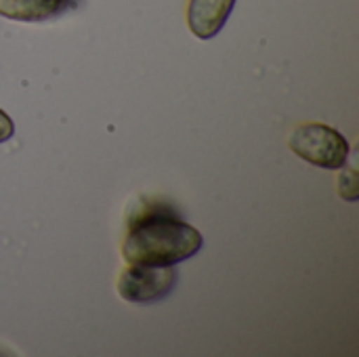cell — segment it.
<instances>
[{
	"mask_svg": "<svg viewBox=\"0 0 359 357\" xmlns=\"http://www.w3.org/2000/svg\"><path fill=\"white\" fill-rule=\"evenodd\" d=\"M177 286L175 265H130L120 274L118 295L137 305L164 301Z\"/></svg>",
	"mask_w": 359,
	"mask_h": 357,
	"instance_id": "cell-3",
	"label": "cell"
},
{
	"mask_svg": "<svg viewBox=\"0 0 359 357\" xmlns=\"http://www.w3.org/2000/svg\"><path fill=\"white\" fill-rule=\"evenodd\" d=\"M236 0H189L187 4V25L202 38H215L227 23Z\"/></svg>",
	"mask_w": 359,
	"mask_h": 357,
	"instance_id": "cell-4",
	"label": "cell"
},
{
	"mask_svg": "<svg viewBox=\"0 0 359 357\" xmlns=\"http://www.w3.org/2000/svg\"><path fill=\"white\" fill-rule=\"evenodd\" d=\"M78 0H0V15L13 21H50L76 6Z\"/></svg>",
	"mask_w": 359,
	"mask_h": 357,
	"instance_id": "cell-5",
	"label": "cell"
},
{
	"mask_svg": "<svg viewBox=\"0 0 359 357\" xmlns=\"http://www.w3.org/2000/svg\"><path fill=\"white\" fill-rule=\"evenodd\" d=\"M13 135H15V124H13V120L0 109V143L8 141Z\"/></svg>",
	"mask_w": 359,
	"mask_h": 357,
	"instance_id": "cell-6",
	"label": "cell"
},
{
	"mask_svg": "<svg viewBox=\"0 0 359 357\" xmlns=\"http://www.w3.org/2000/svg\"><path fill=\"white\" fill-rule=\"evenodd\" d=\"M290 149L305 162L326 170L343 168L351 151L349 141L337 128L316 122L303 124L292 133Z\"/></svg>",
	"mask_w": 359,
	"mask_h": 357,
	"instance_id": "cell-2",
	"label": "cell"
},
{
	"mask_svg": "<svg viewBox=\"0 0 359 357\" xmlns=\"http://www.w3.org/2000/svg\"><path fill=\"white\" fill-rule=\"evenodd\" d=\"M204 246L202 234L175 217L172 210H145L130 219L122 257L130 265H175L191 259Z\"/></svg>",
	"mask_w": 359,
	"mask_h": 357,
	"instance_id": "cell-1",
	"label": "cell"
}]
</instances>
